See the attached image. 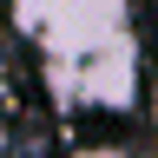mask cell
Segmentation results:
<instances>
[{
    "label": "cell",
    "instance_id": "cell-1",
    "mask_svg": "<svg viewBox=\"0 0 158 158\" xmlns=\"http://www.w3.org/2000/svg\"><path fill=\"white\" fill-rule=\"evenodd\" d=\"M13 27L46 73H66L132 40V0H13Z\"/></svg>",
    "mask_w": 158,
    "mask_h": 158
},
{
    "label": "cell",
    "instance_id": "cell-3",
    "mask_svg": "<svg viewBox=\"0 0 158 158\" xmlns=\"http://www.w3.org/2000/svg\"><path fill=\"white\" fill-rule=\"evenodd\" d=\"M0 158H7V138H0Z\"/></svg>",
    "mask_w": 158,
    "mask_h": 158
},
{
    "label": "cell",
    "instance_id": "cell-2",
    "mask_svg": "<svg viewBox=\"0 0 158 158\" xmlns=\"http://www.w3.org/2000/svg\"><path fill=\"white\" fill-rule=\"evenodd\" d=\"M79 158H125V152H118V145H86Z\"/></svg>",
    "mask_w": 158,
    "mask_h": 158
}]
</instances>
